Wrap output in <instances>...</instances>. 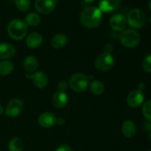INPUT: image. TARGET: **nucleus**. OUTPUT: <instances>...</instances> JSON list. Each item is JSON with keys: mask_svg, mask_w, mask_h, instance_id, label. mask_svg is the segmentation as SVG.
<instances>
[{"mask_svg": "<svg viewBox=\"0 0 151 151\" xmlns=\"http://www.w3.org/2000/svg\"><path fill=\"white\" fill-rule=\"evenodd\" d=\"M55 0H36L35 8L41 14H49L55 8Z\"/></svg>", "mask_w": 151, "mask_h": 151, "instance_id": "obj_8", "label": "nucleus"}, {"mask_svg": "<svg viewBox=\"0 0 151 151\" xmlns=\"http://www.w3.org/2000/svg\"><path fill=\"white\" fill-rule=\"evenodd\" d=\"M89 79L86 75L82 73L74 74L69 78V84L74 91L81 93L86 90L88 86Z\"/></svg>", "mask_w": 151, "mask_h": 151, "instance_id": "obj_4", "label": "nucleus"}, {"mask_svg": "<svg viewBox=\"0 0 151 151\" xmlns=\"http://www.w3.org/2000/svg\"><path fill=\"white\" fill-rule=\"evenodd\" d=\"M149 8H150V10H151V0L150 1V2H149Z\"/></svg>", "mask_w": 151, "mask_h": 151, "instance_id": "obj_32", "label": "nucleus"}, {"mask_svg": "<svg viewBox=\"0 0 151 151\" xmlns=\"http://www.w3.org/2000/svg\"><path fill=\"white\" fill-rule=\"evenodd\" d=\"M149 151H151V148H150V150H149Z\"/></svg>", "mask_w": 151, "mask_h": 151, "instance_id": "obj_35", "label": "nucleus"}, {"mask_svg": "<svg viewBox=\"0 0 151 151\" xmlns=\"http://www.w3.org/2000/svg\"><path fill=\"white\" fill-rule=\"evenodd\" d=\"M120 41L125 47L134 48L139 43L140 35L135 29H127L122 31L120 35Z\"/></svg>", "mask_w": 151, "mask_h": 151, "instance_id": "obj_5", "label": "nucleus"}, {"mask_svg": "<svg viewBox=\"0 0 151 151\" xmlns=\"http://www.w3.org/2000/svg\"><path fill=\"white\" fill-rule=\"evenodd\" d=\"M128 25L134 29H141L146 23V15L141 9L135 8L131 10L127 16Z\"/></svg>", "mask_w": 151, "mask_h": 151, "instance_id": "obj_3", "label": "nucleus"}, {"mask_svg": "<svg viewBox=\"0 0 151 151\" xmlns=\"http://www.w3.org/2000/svg\"><path fill=\"white\" fill-rule=\"evenodd\" d=\"M109 24L114 30L119 32V31L125 30L128 22H127V19L124 15L116 13L111 16L109 21Z\"/></svg>", "mask_w": 151, "mask_h": 151, "instance_id": "obj_9", "label": "nucleus"}, {"mask_svg": "<svg viewBox=\"0 0 151 151\" xmlns=\"http://www.w3.org/2000/svg\"><path fill=\"white\" fill-rule=\"evenodd\" d=\"M15 4L18 10L22 12H26L30 7L31 1L30 0H16Z\"/></svg>", "mask_w": 151, "mask_h": 151, "instance_id": "obj_24", "label": "nucleus"}, {"mask_svg": "<svg viewBox=\"0 0 151 151\" xmlns=\"http://www.w3.org/2000/svg\"><path fill=\"white\" fill-rule=\"evenodd\" d=\"M103 12L99 7L94 6L86 7L81 12L80 19L81 22L85 27L93 29L101 24L103 21Z\"/></svg>", "mask_w": 151, "mask_h": 151, "instance_id": "obj_1", "label": "nucleus"}, {"mask_svg": "<svg viewBox=\"0 0 151 151\" xmlns=\"http://www.w3.org/2000/svg\"><path fill=\"white\" fill-rule=\"evenodd\" d=\"M16 55V49L9 43L0 44V58L8 60L14 57Z\"/></svg>", "mask_w": 151, "mask_h": 151, "instance_id": "obj_14", "label": "nucleus"}, {"mask_svg": "<svg viewBox=\"0 0 151 151\" xmlns=\"http://www.w3.org/2000/svg\"><path fill=\"white\" fill-rule=\"evenodd\" d=\"M25 23L27 24V26L35 27L40 24L41 22V18L39 15L35 13H29L25 16L24 19Z\"/></svg>", "mask_w": 151, "mask_h": 151, "instance_id": "obj_21", "label": "nucleus"}, {"mask_svg": "<svg viewBox=\"0 0 151 151\" xmlns=\"http://www.w3.org/2000/svg\"><path fill=\"white\" fill-rule=\"evenodd\" d=\"M43 38L41 34L38 32H32L27 36L26 39V44L29 48L36 49L42 44Z\"/></svg>", "mask_w": 151, "mask_h": 151, "instance_id": "obj_16", "label": "nucleus"}, {"mask_svg": "<svg viewBox=\"0 0 151 151\" xmlns=\"http://www.w3.org/2000/svg\"><path fill=\"white\" fill-rule=\"evenodd\" d=\"M66 88H67V83H66L65 81H60L58 83V89L64 90L66 91Z\"/></svg>", "mask_w": 151, "mask_h": 151, "instance_id": "obj_28", "label": "nucleus"}, {"mask_svg": "<svg viewBox=\"0 0 151 151\" xmlns=\"http://www.w3.org/2000/svg\"><path fill=\"white\" fill-rule=\"evenodd\" d=\"M24 109V103L19 98H14L9 101L6 106L4 113L9 117H16L22 113Z\"/></svg>", "mask_w": 151, "mask_h": 151, "instance_id": "obj_7", "label": "nucleus"}, {"mask_svg": "<svg viewBox=\"0 0 151 151\" xmlns=\"http://www.w3.org/2000/svg\"><path fill=\"white\" fill-rule=\"evenodd\" d=\"M114 63V58L111 53L103 52L96 58L95 67L100 72H107L112 69Z\"/></svg>", "mask_w": 151, "mask_h": 151, "instance_id": "obj_6", "label": "nucleus"}, {"mask_svg": "<svg viewBox=\"0 0 151 151\" xmlns=\"http://www.w3.org/2000/svg\"><path fill=\"white\" fill-rule=\"evenodd\" d=\"M57 118L54 114L51 112H45L41 114L38 119V124L41 127L45 128H50L55 125Z\"/></svg>", "mask_w": 151, "mask_h": 151, "instance_id": "obj_13", "label": "nucleus"}, {"mask_svg": "<svg viewBox=\"0 0 151 151\" xmlns=\"http://www.w3.org/2000/svg\"><path fill=\"white\" fill-rule=\"evenodd\" d=\"M66 43H67V37L64 34L59 33L52 38L51 45L54 49L60 50L66 46Z\"/></svg>", "mask_w": 151, "mask_h": 151, "instance_id": "obj_18", "label": "nucleus"}, {"mask_svg": "<svg viewBox=\"0 0 151 151\" xmlns=\"http://www.w3.org/2000/svg\"><path fill=\"white\" fill-rule=\"evenodd\" d=\"M150 141H151V131H150Z\"/></svg>", "mask_w": 151, "mask_h": 151, "instance_id": "obj_33", "label": "nucleus"}, {"mask_svg": "<svg viewBox=\"0 0 151 151\" xmlns=\"http://www.w3.org/2000/svg\"><path fill=\"white\" fill-rule=\"evenodd\" d=\"M24 148L23 142L19 138H13L8 144L10 151H22Z\"/></svg>", "mask_w": 151, "mask_h": 151, "instance_id": "obj_23", "label": "nucleus"}, {"mask_svg": "<svg viewBox=\"0 0 151 151\" xmlns=\"http://www.w3.org/2000/svg\"><path fill=\"white\" fill-rule=\"evenodd\" d=\"M52 103L55 107L57 109H63L68 103V96L66 91L58 89L54 94L52 97Z\"/></svg>", "mask_w": 151, "mask_h": 151, "instance_id": "obj_12", "label": "nucleus"}, {"mask_svg": "<svg viewBox=\"0 0 151 151\" xmlns=\"http://www.w3.org/2000/svg\"><path fill=\"white\" fill-rule=\"evenodd\" d=\"M38 66V62L34 56H27L24 60V67L28 72H34Z\"/></svg>", "mask_w": 151, "mask_h": 151, "instance_id": "obj_19", "label": "nucleus"}, {"mask_svg": "<svg viewBox=\"0 0 151 151\" xmlns=\"http://www.w3.org/2000/svg\"><path fill=\"white\" fill-rule=\"evenodd\" d=\"M121 0H99V9L104 13H112L117 10Z\"/></svg>", "mask_w": 151, "mask_h": 151, "instance_id": "obj_11", "label": "nucleus"}, {"mask_svg": "<svg viewBox=\"0 0 151 151\" xmlns=\"http://www.w3.org/2000/svg\"><path fill=\"white\" fill-rule=\"evenodd\" d=\"M27 30V24L25 23L24 21L19 19H15L10 21L7 27L8 35L16 41L23 39L26 36Z\"/></svg>", "mask_w": 151, "mask_h": 151, "instance_id": "obj_2", "label": "nucleus"}, {"mask_svg": "<svg viewBox=\"0 0 151 151\" xmlns=\"http://www.w3.org/2000/svg\"><path fill=\"white\" fill-rule=\"evenodd\" d=\"M55 151H73L72 147L70 146L67 145H61L58 148L56 149Z\"/></svg>", "mask_w": 151, "mask_h": 151, "instance_id": "obj_27", "label": "nucleus"}, {"mask_svg": "<svg viewBox=\"0 0 151 151\" xmlns=\"http://www.w3.org/2000/svg\"><path fill=\"white\" fill-rule=\"evenodd\" d=\"M144 94L140 90H134L132 91L127 97V103L128 106L133 109L138 108L142 104L144 101Z\"/></svg>", "mask_w": 151, "mask_h": 151, "instance_id": "obj_10", "label": "nucleus"}, {"mask_svg": "<svg viewBox=\"0 0 151 151\" xmlns=\"http://www.w3.org/2000/svg\"><path fill=\"white\" fill-rule=\"evenodd\" d=\"M32 83L38 88H44L48 84V78L44 72L38 71L32 75Z\"/></svg>", "mask_w": 151, "mask_h": 151, "instance_id": "obj_15", "label": "nucleus"}, {"mask_svg": "<svg viewBox=\"0 0 151 151\" xmlns=\"http://www.w3.org/2000/svg\"><path fill=\"white\" fill-rule=\"evenodd\" d=\"M142 68L145 72L151 73V54L147 55L143 60Z\"/></svg>", "mask_w": 151, "mask_h": 151, "instance_id": "obj_26", "label": "nucleus"}, {"mask_svg": "<svg viewBox=\"0 0 151 151\" xmlns=\"http://www.w3.org/2000/svg\"><path fill=\"white\" fill-rule=\"evenodd\" d=\"M150 23L151 24V16L150 17Z\"/></svg>", "mask_w": 151, "mask_h": 151, "instance_id": "obj_34", "label": "nucleus"}, {"mask_svg": "<svg viewBox=\"0 0 151 151\" xmlns=\"http://www.w3.org/2000/svg\"><path fill=\"white\" fill-rule=\"evenodd\" d=\"M145 129L147 131H151V122L147 121V122H145Z\"/></svg>", "mask_w": 151, "mask_h": 151, "instance_id": "obj_29", "label": "nucleus"}, {"mask_svg": "<svg viewBox=\"0 0 151 151\" xmlns=\"http://www.w3.org/2000/svg\"><path fill=\"white\" fill-rule=\"evenodd\" d=\"M4 109H3V107L1 106V105L0 104V116L3 114H4Z\"/></svg>", "mask_w": 151, "mask_h": 151, "instance_id": "obj_30", "label": "nucleus"}, {"mask_svg": "<svg viewBox=\"0 0 151 151\" xmlns=\"http://www.w3.org/2000/svg\"><path fill=\"white\" fill-rule=\"evenodd\" d=\"M142 114L147 121L151 122V100H147L143 104Z\"/></svg>", "mask_w": 151, "mask_h": 151, "instance_id": "obj_25", "label": "nucleus"}, {"mask_svg": "<svg viewBox=\"0 0 151 151\" xmlns=\"http://www.w3.org/2000/svg\"><path fill=\"white\" fill-rule=\"evenodd\" d=\"M122 134L127 138H132L136 135L137 127L135 123L131 120H126L124 122L122 126Z\"/></svg>", "mask_w": 151, "mask_h": 151, "instance_id": "obj_17", "label": "nucleus"}, {"mask_svg": "<svg viewBox=\"0 0 151 151\" xmlns=\"http://www.w3.org/2000/svg\"><path fill=\"white\" fill-rule=\"evenodd\" d=\"M90 90L95 95H100L105 91V86L100 81H92L90 83Z\"/></svg>", "mask_w": 151, "mask_h": 151, "instance_id": "obj_22", "label": "nucleus"}, {"mask_svg": "<svg viewBox=\"0 0 151 151\" xmlns=\"http://www.w3.org/2000/svg\"><path fill=\"white\" fill-rule=\"evenodd\" d=\"M84 1H85L86 3H91V2H93V1H94L95 0H83Z\"/></svg>", "mask_w": 151, "mask_h": 151, "instance_id": "obj_31", "label": "nucleus"}, {"mask_svg": "<svg viewBox=\"0 0 151 151\" xmlns=\"http://www.w3.org/2000/svg\"><path fill=\"white\" fill-rule=\"evenodd\" d=\"M14 69V65L10 60H4L0 62V75L7 76Z\"/></svg>", "mask_w": 151, "mask_h": 151, "instance_id": "obj_20", "label": "nucleus"}]
</instances>
